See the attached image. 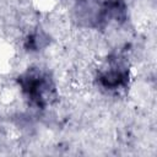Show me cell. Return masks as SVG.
<instances>
[{
	"mask_svg": "<svg viewBox=\"0 0 157 157\" xmlns=\"http://www.w3.org/2000/svg\"><path fill=\"white\" fill-rule=\"evenodd\" d=\"M18 85L21 86V90L27 99L40 108L50 104L55 98L53 81L47 74L42 72L40 70H31L25 72L20 77Z\"/></svg>",
	"mask_w": 157,
	"mask_h": 157,
	"instance_id": "cell-1",
	"label": "cell"
}]
</instances>
